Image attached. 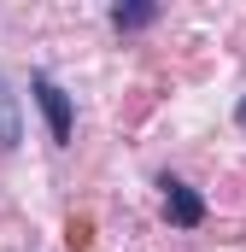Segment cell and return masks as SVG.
Listing matches in <instances>:
<instances>
[{
    "label": "cell",
    "mask_w": 246,
    "mask_h": 252,
    "mask_svg": "<svg viewBox=\"0 0 246 252\" xmlns=\"http://www.w3.org/2000/svg\"><path fill=\"white\" fill-rule=\"evenodd\" d=\"M30 94H35V106H41V118H47L53 147H70V94H64L47 70H35V76H30Z\"/></svg>",
    "instance_id": "cell-1"
},
{
    "label": "cell",
    "mask_w": 246,
    "mask_h": 252,
    "mask_svg": "<svg viewBox=\"0 0 246 252\" xmlns=\"http://www.w3.org/2000/svg\"><path fill=\"white\" fill-rule=\"evenodd\" d=\"M158 188H164V217H170L176 229H199V223H205V199H199V193L187 188V182L164 176Z\"/></svg>",
    "instance_id": "cell-2"
},
{
    "label": "cell",
    "mask_w": 246,
    "mask_h": 252,
    "mask_svg": "<svg viewBox=\"0 0 246 252\" xmlns=\"http://www.w3.org/2000/svg\"><path fill=\"white\" fill-rule=\"evenodd\" d=\"M153 18H158V6H147V0H141V6H112V24H118V30H147Z\"/></svg>",
    "instance_id": "cell-3"
},
{
    "label": "cell",
    "mask_w": 246,
    "mask_h": 252,
    "mask_svg": "<svg viewBox=\"0 0 246 252\" xmlns=\"http://www.w3.org/2000/svg\"><path fill=\"white\" fill-rule=\"evenodd\" d=\"M0 147H6V153L18 147V118H12V94H6V82H0Z\"/></svg>",
    "instance_id": "cell-4"
},
{
    "label": "cell",
    "mask_w": 246,
    "mask_h": 252,
    "mask_svg": "<svg viewBox=\"0 0 246 252\" xmlns=\"http://www.w3.org/2000/svg\"><path fill=\"white\" fill-rule=\"evenodd\" d=\"M235 124H241V129H246V94H241V106H235Z\"/></svg>",
    "instance_id": "cell-5"
}]
</instances>
